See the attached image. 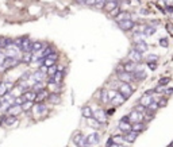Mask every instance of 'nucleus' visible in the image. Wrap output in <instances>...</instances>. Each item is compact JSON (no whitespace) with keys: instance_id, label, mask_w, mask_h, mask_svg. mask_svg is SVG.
I'll return each instance as SVG.
<instances>
[{"instance_id":"f257e3e1","label":"nucleus","mask_w":173,"mask_h":147,"mask_svg":"<svg viewBox=\"0 0 173 147\" xmlns=\"http://www.w3.org/2000/svg\"><path fill=\"white\" fill-rule=\"evenodd\" d=\"M3 53L7 55V58H19V60H22V55H23L20 47H18L15 43L8 46L6 50H3Z\"/></svg>"},{"instance_id":"f03ea898","label":"nucleus","mask_w":173,"mask_h":147,"mask_svg":"<svg viewBox=\"0 0 173 147\" xmlns=\"http://www.w3.org/2000/svg\"><path fill=\"white\" fill-rule=\"evenodd\" d=\"M118 92L127 100L133 93H134V89H133V86L130 85V84H126V82H120L119 84V86H118Z\"/></svg>"},{"instance_id":"7ed1b4c3","label":"nucleus","mask_w":173,"mask_h":147,"mask_svg":"<svg viewBox=\"0 0 173 147\" xmlns=\"http://www.w3.org/2000/svg\"><path fill=\"white\" fill-rule=\"evenodd\" d=\"M20 50L22 53H32V41L29 37H23Z\"/></svg>"},{"instance_id":"20e7f679","label":"nucleus","mask_w":173,"mask_h":147,"mask_svg":"<svg viewBox=\"0 0 173 147\" xmlns=\"http://www.w3.org/2000/svg\"><path fill=\"white\" fill-rule=\"evenodd\" d=\"M127 58H129V61H133V62H135V63H139V62H142V54H141L139 51H137L135 49H131V50L129 51Z\"/></svg>"},{"instance_id":"39448f33","label":"nucleus","mask_w":173,"mask_h":147,"mask_svg":"<svg viewBox=\"0 0 173 147\" xmlns=\"http://www.w3.org/2000/svg\"><path fill=\"white\" fill-rule=\"evenodd\" d=\"M143 117H145V115H141L139 112H137L135 109L134 111H131L130 114H129V119H130V123H142L143 121Z\"/></svg>"},{"instance_id":"423d86ee","label":"nucleus","mask_w":173,"mask_h":147,"mask_svg":"<svg viewBox=\"0 0 173 147\" xmlns=\"http://www.w3.org/2000/svg\"><path fill=\"white\" fill-rule=\"evenodd\" d=\"M93 117L103 124L107 120V112L103 111V109H96V111H93Z\"/></svg>"},{"instance_id":"0eeeda50","label":"nucleus","mask_w":173,"mask_h":147,"mask_svg":"<svg viewBox=\"0 0 173 147\" xmlns=\"http://www.w3.org/2000/svg\"><path fill=\"white\" fill-rule=\"evenodd\" d=\"M118 26H119V28L122 30V31H130V30H134V27H135V23L130 19V20H124V22H120V23H118Z\"/></svg>"},{"instance_id":"6e6552de","label":"nucleus","mask_w":173,"mask_h":147,"mask_svg":"<svg viewBox=\"0 0 173 147\" xmlns=\"http://www.w3.org/2000/svg\"><path fill=\"white\" fill-rule=\"evenodd\" d=\"M23 112V109H22V105H11L8 109H7V115H10V116H18V115H20Z\"/></svg>"},{"instance_id":"1a4fd4ad","label":"nucleus","mask_w":173,"mask_h":147,"mask_svg":"<svg viewBox=\"0 0 173 147\" xmlns=\"http://www.w3.org/2000/svg\"><path fill=\"white\" fill-rule=\"evenodd\" d=\"M118 78L122 81V82H126V84H130L133 80H134V76L133 73H127V72H122L118 74Z\"/></svg>"},{"instance_id":"9d476101","label":"nucleus","mask_w":173,"mask_h":147,"mask_svg":"<svg viewBox=\"0 0 173 147\" xmlns=\"http://www.w3.org/2000/svg\"><path fill=\"white\" fill-rule=\"evenodd\" d=\"M46 89L50 90V93H58L60 92V85L55 84L53 78H49V80H48V85H46Z\"/></svg>"},{"instance_id":"9b49d317","label":"nucleus","mask_w":173,"mask_h":147,"mask_svg":"<svg viewBox=\"0 0 173 147\" xmlns=\"http://www.w3.org/2000/svg\"><path fill=\"white\" fill-rule=\"evenodd\" d=\"M153 101H156L154 99H153V96H149V95H143L141 99H139V104L141 105H143L145 108H149V107H150V104L153 103Z\"/></svg>"},{"instance_id":"f8f14e48","label":"nucleus","mask_w":173,"mask_h":147,"mask_svg":"<svg viewBox=\"0 0 173 147\" xmlns=\"http://www.w3.org/2000/svg\"><path fill=\"white\" fill-rule=\"evenodd\" d=\"M118 128H119L123 134H127V132H131V131H133V124L129 123V121H122V120H120Z\"/></svg>"},{"instance_id":"ddd939ff","label":"nucleus","mask_w":173,"mask_h":147,"mask_svg":"<svg viewBox=\"0 0 173 147\" xmlns=\"http://www.w3.org/2000/svg\"><path fill=\"white\" fill-rule=\"evenodd\" d=\"M55 62H57V54H55V53H53V54L48 55L46 58H43V65H45V66H48V67L54 66Z\"/></svg>"},{"instance_id":"4468645a","label":"nucleus","mask_w":173,"mask_h":147,"mask_svg":"<svg viewBox=\"0 0 173 147\" xmlns=\"http://www.w3.org/2000/svg\"><path fill=\"white\" fill-rule=\"evenodd\" d=\"M123 69H124V72H127V73H134L138 69V63H135L133 61H127V62L123 63Z\"/></svg>"},{"instance_id":"2eb2a0df","label":"nucleus","mask_w":173,"mask_h":147,"mask_svg":"<svg viewBox=\"0 0 173 147\" xmlns=\"http://www.w3.org/2000/svg\"><path fill=\"white\" fill-rule=\"evenodd\" d=\"M32 111H34V114H37V115H43L45 112H48V107H46L43 103H35Z\"/></svg>"},{"instance_id":"dca6fc26","label":"nucleus","mask_w":173,"mask_h":147,"mask_svg":"<svg viewBox=\"0 0 173 147\" xmlns=\"http://www.w3.org/2000/svg\"><path fill=\"white\" fill-rule=\"evenodd\" d=\"M46 76H48V74H45V73H43V72H41L39 69H38V70H35L34 73H31V77H32L37 82H45V81H46V80H45Z\"/></svg>"},{"instance_id":"f3484780","label":"nucleus","mask_w":173,"mask_h":147,"mask_svg":"<svg viewBox=\"0 0 173 147\" xmlns=\"http://www.w3.org/2000/svg\"><path fill=\"white\" fill-rule=\"evenodd\" d=\"M87 139H88V143H89L91 146H96V144L100 142V134H99V132H93V134L88 135Z\"/></svg>"},{"instance_id":"a211bd4d","label":"nucleus","mask_w":173,"mask_h":147,"mask_svg":"<svg viewBox=\"0 0 173 147\" xmlns=\"http://www.w3.org/2000/svg\"><path fill=\"white\" fill-rule=\"evenodd\" d=\"M22 96H23V99H25V101H35V99H37V92H34L32 89H30V90L23 92Z\"/></svg>"},{"instance_id":"6ab92c4d","label":"nucleus","mask_w":173,"mask_h":147,"mask_svg":"<svg viewBox=\"0 0 173 147\" xmlns=\"http://www.w3.org/2000/svg\"><path fill=\"white\" fill-rule=\"evenodd\" d=\"M22 62V60H19V58H7V61H6V63H4V69H10V67H15V66H18L19 63Z\"/></svg>"},{"instance_id":"aec40b11","label":"nucleus","mask_w":173,"mask_h":147,"mask_svg":"<svg viewBox=\"0 0 173 147\" xmlns=\"http://www.w3.org/2000/svg\"><path fill=\"white\" fill-rule=\"evenodd\" d=\"M133 76H134V80H137V81H142V80H145V78L147 77L146 72L143 69H141V67H138V69L133 73Z\"/></svg>"},{"instance_id":"412c9836","label":"nucleus","mask_w":173,"mask_h":147,"mask_svg":"<svg viewBox=\"0 0 173 147\" xmlns=\"http://www.w3.org/2000/svg\"><path fill=\"white\" fill-rule=\"evenodd\" d=\"M118 8V0H107V3H106V7H104V11L106 12H112L114 9H116Z\"/></svg>"},{"instance_id":"4be33fe9","label":"nucleus","mask_w":173,"mask_h":147,"mask_svg":"<svg viewBox=\"0 0 173 147\" xmlns=\"http://www.w3.org/2000/svg\"><path fill=\"white\" fill-rule=\"evenodd\" d=\"M11 45H14V39L12 38H8V37H2V38H0V47H2L3 50H6L8 46H11Z\"/></svg>"},{"instance_id":"5701e85b","label":"nucleus","mask_w":173,"mask_h":147,"mask_svg":"<svg viewBox=\"0 0 173 147\" xmlns=\"http://www.w3.org/2000/svg\"><path fill=\"white\" fill-rule=\"evenodd\" d=\"M157 31V26H153V24H145L143 26V34L146 37H150Z\"/></svg>"},{"instance_id":"b1692460","label":"nucleus","mask_w":173,"mask_h":147,"mask_svg":"<svg viewBox=\"0 0 173 147\" xmlns=\"http://www.w3.org/2000/svg\"><path fill=\"white\" fill-rule=\"evenodd\" d=\"M124 101H126V99H124L120 93H118L116 96L111 100V104H112L114 107H119V105H122V104L124 103Z\"/></svg>"},{"instance_id":"393cba45","label":"nucleus","mask_w":173,"mask_h":147,"mask_svg":"<svg viewBox=\"0 0 173 147\" xmlns=\"http://www.w3.org/2000/svg\"><path fill=\"white\" fill-rule=\"evenodd\" d=\"M138 132H135V131H131V132H127V134H124V140L127 142V143H133V142H135L137 140V138H138Z\"/></svg>"},{"instance_id":"a878e982","label":"nucleus","mask_w":173,"mask_h":147,"mask_svg":"<svg viewBox=\"0 0 173 147\" xmlns=\"http://www.w3.org/2000/svg\"><path fill=\"white\" fill-rule=\"evenodd\" d=\"M46 101H49L50 104H60L61 103V96L58 93H50Z\"/></svg>"},{"instance_id":"bb28decb","label":"nucleus","mask_w":173,"mask_h":147,"mask_svg":"<svg viewBox=\"0 0 173 147\" xmlns=\"http://www.w3.org/2000/svg\"><path fill=\"white\" fill-rule=\"evenodd\" d=\"M134 49L137 50V51H139L141 54H143L145 51H147V49H149V46H147V43L143 41V42H139V43H135V46H134Z\"/></svg>"},{"instance_id":"cd10ccee","label":"nucleus","mask_w":173,"mask_h":147,"mask_svg":"<svg viewBox=\"0 0 173 147\" xmlns=\"http://www.w3.org/2000/svg\"><path fill=\"white\" fill-rule=\"evenodd\" d=\"M81 114H83V116H84L85 119H91V117H93V111H92V108H91L89 105L83 107Z\"/></svg>"},{"instance_id":"c85d7f7f","label":"nucleus","mask_w":173,"mask_h":147,"mask_svg":"<svg viewBox=\"0 0 173 147\" xmlns=\"http://www.w3.org/2000/svg\"><path fill=\"white\" fill-rule=\"evenodd\" d=\"M43 47H45V43H43L42 41H34V42H32V53H34V54L38 53V51H41Z\"/></svg>"},{"instance_id":"c756f323","label":"nucleus","mask_w":173,"mask_h":147,"mask_svg":"<svg viewBox=\"0 0 173 147\" xmlns=\"http://www.w3.org/2000/svg\"><path fill=\"white\" fill-rule=\"evenodd\" d=\"M146 38V35L142 32V31H135L134 35H133V41L135 43H139V42H143V39Z\"/></svg>"},{"instance_id":"7c9ffc66","label":"nucleus","mask_w":173,"mask_h":147,"mask_svg":"<svg viewBox=\"0 0 173 147\" xmlns=\"http://www.w3.org/2000/svg\"><path fill=\"white\" fill-rule=\"evenodd\" d=\"M100 101L103 104H108L110 103V97H108V90L107 89H101L100 90Z\"/></svg>"},{"instance_id":"2f4dec72","label":"nucleus","mask_w":173,"mask_h":147,"mask_svg":"<svg viewBox=\"0 0 173 147\" xmlns=\"http://www.w3.org/2000/svg\"><path fill=\"white\" fill-rule=\"evenodd\" d=\"M48 97H49L48 89H46V90H42V92L37 93V99H35V103H42L43 100H48Z\"/></svg>"},{"instance_id":"473e14b6","label":"nucleus","mask_w":173,"mask_h":147,"mask_svg":"<svg viewBox=\"0 0 173 147\" xmlns=\"http://www.w3.org/2000/svg\"><path fill=\"white\" fill-rule=\"evenodd\" d=\"M3 123H4V126L11 127V126H14V124L16 123V117H15V116H10V115H7V116L3 119Z\"/></svg>"},{"instance_id":"72a5a7b5","label":"nucleus","mask_w":173,"mask_h":147,"mask_svg":"<svg viewBox=\"0 0 173 147\" xmlns=\"http://www.w3.org/2000/svg\"><path fill=\"white\" fill-rule=\"evenodd\" d=\"M130 18H131V15L129 12H120L116 18H115V20H116L118 23H120V22H124V20H130Z\"/></svg>"},{"instance_id":"f704fd0d","label":"nucleus","mask_w":173,"mask_h":147,"mask_svg":"<svg viewBox=\"0 0 173 147\" xmlns=\"http://www.w3.org/2000/svg\"><path fill=\"white\" fill-rule=\"evenodd\" d=\"M32 57H34V53H23L22 62L23 63H31L32 62Z\"/></svg>"},{"instance_id":"c9c22d12","label":"nucleus","mask_w":173,"mask_h":147,"mask_svg":"<svg viewBox=\"0 0 173 147\" xmlns=\"http://www.w3.org/2000/svg\"><path fill=\"white\" fill-rule=\"evenodd\" d=\"M87 120H88V126L92 127V128H96V130H97V128L101 127V123L97 121L95 117H91V119H87Z\"/></svg>"},{"instance_id":"e433bc0d","label":"nucleus","mask_w":173,"mask_h":147,"mask_svg":"<svg viewBox=\"0 0 173 147\" xmlns=\"http://www.w3.org/2000/svg\"><path fill=\"white\" fill-rule=\"evenodd\" d=\"M31 89L34 90V92L39 93V92H42V90H46V85H45V82H37Z\"/></svg>"},{"instance_id":"4c0bfd02","label":"nucleus","mask_w":173,"mask_h":147,"mask_svg":"<svg viewBox=\"0 0 173 147\" xmlns=\"http://www.w3.org/2000/svg\"><path fill=\"white\" fill-rule=\"evenodd\" d=\"M34 101H25L23 103V105H22V109H23V112H29L30 109L32 111V108H34Z\"/></svg>"},{"instance_id":"58836bf2","label":"nucleus","mask_w":173,"mask_h":147,"mask_svg":"<svg viewBox=\"0 0 173 147\" xmlns=\"http://www.w3.org/2000/svg\"><path fill=\"white\" fill-rule=\"evenodd\" d=\"M114 143H118V144H123L126 140H124V135H114L111 138Z\"/></svg>"},{"instance_id":"ea45409f","label":"nucleus","mask_w":173,"mask_h":147,"mask_svg":"<svg viewBox=\"0 0 173 147\" xmlns=\"http://www.w3.org/2000/svg\"><path fill=\"white\" fill-rule=\"evenodd\" d=\"M52 78L54 80L55 84H58V85H60V84L62 82V78H64V72H60V70H58V72H57V74H55L54 77H52Z\"/></svg>"},{"instance_id":"a19ab883","label":"nucleus","mask_w":173,"mask_h":147,"mask_svg":"<svg viewBox=\"0 0 173 147\" xmlns=\"http://www.w3.org/2000/svg\"><path fill=\"white\" fill-rule=\"evenodd\" d=\"M57 72H58V66H57V65H54V66H50L49 69H48V77H49V78L54 77V76L57 74Z\"/></svg>"},{"instance_id":"79ce46f5","label":"nucleus","mask_w":173,"mask_h":147,"mask_svg":"<svg viewBox=\"0 0 173 147\" xmlns=\"http://www.w3.org/2000/svg\"><path fill=\"white\" fill-rule=\"evenodd\" d=\"M143 130H145V124H143V123H134V124H133V131H135V132L139 134V132L143 131Z\"/></svg>"},{"instance_id":"37998d69","label":"nucleus","mask_w":173,"mask_h":147,"mask_svg":"<svg viewBox=\"0 0 173 147\" xmlns=\"http://www.w3.org/2000/svg\"><path fill=\"white\" fill-rule=\"evenodd\" d=\"M8 93V89H7V85L4 81L0 82V97H4Z\"/></svg>"},{"instance_id":"c03bdc74","label":"nucleus","mask_w":173,"mask_h":147,"mask_svg":"<svg viewBox=\"0 0 173 147\" xmlns=\"http://www.w3.org/2000/svg\"><path fill=\"white\" fill-rule=\"evenodd\" d=\"M157 61H158V55H156V54H149L147 57H146V62H147V63L157 62Z\"/></svg>"},{"instance_id":"a18cd8bd","label":"nucleus","mask_w":173,"mask_h":147,"mask_svg":"<svg viewBox=\"0 0 173 147\" xmlns=\"http://www.w3.org/2000/svg\"><path fill=\"white\" fill-rule=\"evenodd\" d=\"M106 3H107V0H96V4H95V7H96L97 9H104V7H106Z\"/></svg>"},{"instance_id":"49530a36","label":"nucleus","mask_w":173,"mask_h":147,"mask_svg":"<svg viewBox=\"0 0 173 147\" xmlns=\"http://www.w3.org/2000/svg\"><path fill=\"white\" fill-rule=\"evenodd\" d=\"M6 61H7V55H6L3 51H0V67H3V66H4Z\"/></svg>"},{"instance_id":"de8ad7c7","label":"nucleus","mask_w":173,"mask_h":147,"mask_svg":"<svg viewBox=\"0 0 173 147\" xmlns=\"http://www.w3.org/2000/svg\"><path fill=\"white\" fill-rule=\"evenodd\" d=\"M158 108H160V107H158V103H157V101H153V103L150 104V107H149L147 109L150 111V112H153V114H154V112H156V111H157Z\"/></svg>"},{"instance_id":"09e8293b","label":"nucleus","mask_w":173,"mask_h":147,"mask_svg":"<svg viewBox=\"0 0 173 147\" xmlns=\"http://www.w3.org/2000/svg\"><path fill=\"white\" fill-rule=\"evenodd\" d=\"M23 103H25V99H23V96H18V97H15V101H14V104H15V105H23Z\"/></svg>"},{"instance_id":"8fccbe9b","label":"nucleus","mask_w":173,"mask_h":147,"mask_svg":"<svg viewBox=\"0 0 173 147\" xmlns=\"http://www.w3.org/2000/svg\"><path fill=\"white\" fill-rule=\"evenodd\" d=\"M169 81H170V78H169V77H164V78H161V80L158 81V86H164V85H166Z\"/></svg>"},{"instance_id":"3c124183","label":"nucleus","mask_w":173,"mask_h":147,"mask_svg":"<svg viewBox=\"0 0 173 147\" xmlns=\"http://www.w3.org/2000/svg\"><path fill=\"white\" fill-rule=\"evenodd\" d=\"M157 103H158V107H160V108H162V107H166L168 100H166L165 97H162V99H160V100L157 101Z\"/></svg>"},{"instance_id":"603ef678","label":"nucleus","mask_w":173,"mask_h":147,"mask_svg":"<svg viewBox=\"0 0 173 147\" xmlns=\"http://www.w3.org/2000/svg\"><path fill=\"white\" fill-rule=\"evenodd\" d=\"M84 6H88V7H92L96 4V0H81Z\"/></svg>"},{"instance_id":"864d4df0","label":"nucleus","mask_w":173,"mask_h":147,"mask_svg":"<svg viewBox=\"0 0 173 147\" xmlns=\"http://www.w3.org/2000/svg\"><path fill=\"white\" fill-rule=\"evenodd\" d=\"M160 45H161L162 47H168V45H169L168 38H161V39H160Z\"/></svg>"},{"instance_id":"5fc2aeb1","label":"nucleus","mask_w":173,"mask_h":147,"mask_svg":"<svg viewBox=\"0 0 173 147\" xmlns=\"http://www.w3.org/2000/svg\"><path fill=\"white\" fill-rule=\"evenodd\" d=\"M107 147H120V144L114 143V142H112V139H110V140L107 142Z\"/></svg>"},{"instance_id":"6e6d98bb","label":"nucleus","mask_w":173,"mask_h":147,"mask_svg":"<svg viewBox=\"0 0 173 147\" xmlns=\"http://www.w3.org/2000/svg\"><path fill=\"white\" fill-rule=\"evenodd\" d=\"M162 92L165 93V96H170L172 93H173V88H166V89H164Z\"/></svg>"},{"instance_id":"4d7b16f0","label":"nucleus","mask_w":173,"mask_h":147,"mask_svg":"<svg viewBox=\"0 0 173 147\" xmlns=\"http://www.w3.org/2000/svg\"><path fill=\"white\" fill-rule=\"evenodd\" d=\"M6 82V85H7V89H8V92L10 90H12V88H14V84L11 82V81H4Z\"/></svg>"},{"instance_id":"13d9d810","label":"nucleus","mask_w":173,"mask_h":147,"mask_svg":"<svg viewBox=\"0 0 173 147\" xmlns=\"http://www.w3.org/2000/svg\"><path fill=\"white\" fill-rule=\"evenodd\" d=\"M149 67H150L152 70H156V67H157V62H150V63H147Z\"/></svg>"},{"instance_id":"bf43d9fd","label":"nucleus","mask_w":173,"mask_h":147,"mask_svg":"<svg viewBox=\"0 0 173 147\" xmlns=\"http://www.w3.org/2000/svg\"><path fill=\"white\" fill-rule=\"evenodd\" d=\"M166 7H173V0H165Z\"/></svg>"},{"instance_id":"052dcab7","label":"nucleus","mask_w":173,"mask_h":147,"mask_svg":"<svg viewBox=\"0 0 173 147\" xmlns=\"http://www.w3.org/2000/svg\"><path fill=\"white\" fill-rule=\"evenodd\" d=\"M170 146H172V147H173V142H172V143H170Z\"/></svg>"},{"instance_id":"680f3d73","label":"nucleus","mask_w":173,"mask_h":147,"mask_svg":"<svg viewBox=\"0 0 173 147\" xmlns=\"http://www.w3.org/2000/svg\"><path fill=\"white\" fill-rule=\"evenodd\" d=\"M169 147H172V146H169Z\"/></svg>"},{"instance_id":"e2e57ef3","label":"nucleus","mask_w":173,"mask_h":147,"mask_svg":"<svg viewBox=\"0 0 173 147\" xmlns=\"http://www.w3.org/2000/svg\"><path fill=\"white\" fill-rule=\"evenodd\" d=\"M0 49H2V47H0Z\"/></svg>"}]
</instances>
